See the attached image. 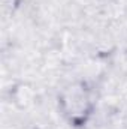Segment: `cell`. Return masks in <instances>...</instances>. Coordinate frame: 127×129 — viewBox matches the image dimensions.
Instances as JSON below:
<instances>
[{
    "label": "cell",
    "mask_w": 127,
    "mask_h": 129,
    "mask_svg": "<svg viewBox=\"0 0 127 129\" xmlns=\"http://www.w3.org/2000/svg\"><path fill=\"white\" fill-rule=\"evenodd\" d=\"M97 108L94 87L85 80L66 83L57 93V110L72 129H84L91 122Z\"/></svg>",
    "instance_id": "6da1fadb"
},
{
    "label": "cell",
    "mask_w": 127,
    "mask_h": 129,
    "mask_svg": "<svg viewBox=\"0 0 127 129\" xmlns=\"http://www.w3.org/2000/svg\"><path fill=\"white\" fill-rule=\"evenodd\" d=\"M2 2V9L5 14H11L14 15L17 11H20V8L23 6V0H0Z\"/></svg>",
    "instance_id": "7a4b0ae2"
}]
</instances>
